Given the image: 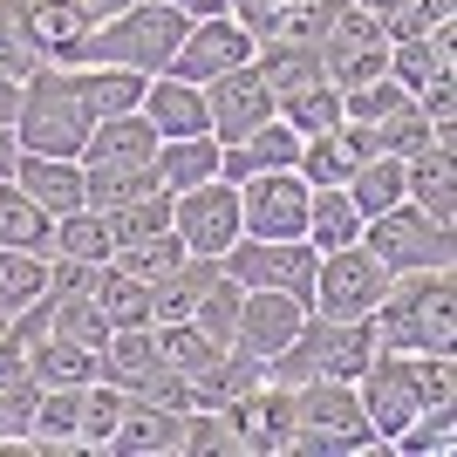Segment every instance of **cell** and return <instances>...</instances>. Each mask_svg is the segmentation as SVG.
<instances>
[{
  "label": "cell",
  "instance_id": "obj_1",
  "mask_svg": "<svg viewBox=\"0 0 457 457\" xmlns=\"http://www.w3.org/2000/svg\"><path fill=\"white\" fill-rule=\"evenodd\" d=\"M369 335L389 355H451L457 348V280H451V267L389 273L382 301L369 307Z\"/></svg>",
  "mask_w": 457,
  "mask_h": 457
},
{
  "label": "cell",
  "instance_id": "obj_2",
  "mask_svg": "<svg viewBox=\"0 0 457 457\" xmlns=\"http://www.w3.org/2000/svg\"><path fill=\"white\" fill-rule=\"evenodd\" d=\"M287 451L301 457H355V451H389L376 437V423L362 417V396L355 382H335V376H307L294 389V444Z\"/></svg>",
  "mask_w": 457,
  "mask_h": 457
},
{
  "label": "cell",
  "instance_id": "obj_3",
  "mask_svg": "<svg viewBox=\"0 0 457 457\" xmlns=\"http://www.w3.org/2000/svg\"><path fill=\"white\" fill-rule=\"evenodd\" d=\"M96 130V110L82 103L69 69H41L21 82V116H14V144L28 157H82Z\"/></svg>",
  "mask_w": 457,
  "mask_h": 457
},
{
  "label": "cell",
  "instance_id": "obj_4",
  "mask_svg": "<svg viewBox=\"0 0 457 457\" xmlns=\"http://www.w3.org/2000/svg\"><path fill=\"white\" fill-rule=\"evenodd\" d=\"M191 21L178 14L171 0H137L123 14L96 21L89 35V62H110V69H137V76H164L178 55V41H185Z\"/></svg>",
  "mask_w": 457,
  "mask_h": 457
},
{
  "label": "cell",
  "instance_id": "obj_5",
  "mask_svg": "<svg viewBox=\"0 0 457 457\" xmlns=\"http://www.w3.org/2000/svg\"><path fill=\"white\" fill-rule=\"evenodd\" d=\"M457 226H444V219H430V212H417L410 198L389 212H369L362 219V246L376 253L389 273H423V267H451L457 260Z\"/></svg>",
  "mask_w": 457,
  "mask_h": 457
},
{
  "label": "cell",
  "instance_id": "obj_6",
  "mask_svg": "<svg viewBox=\"0 0 457 457\" xmlns=\"http://www.w3.org/2000/svg\"><path fill=\"white\" fill-rule=\"evenodd\" d=\"M382 287H389V267H382L376 253L369 246H342V253H321L307 307H314L321 321H362L369 307L382 301Z\"/></svg>",
  "mask_w": 457,
  "mask_h": 457
},
{
  "label": "cell",
  "instance_id": "obj_7",
  "mask_svg": "<svg viewBox=\"0 0 457 457\" xmlns=\"http://www.w3.org/2000/svg\"><path fill=\"white\" fill-rule=\"evenodd\" d=\"M307 205H314V185L301 171L239 178V226L253 239H307Z\"/></svg>",
  "mask_w": 457,
  "mask_h": 457
},
{
  "label": "cell",
  "instance_id": "obj_8",
  "mask_svg": "<svg viewBox=\"0 0 457 457\" xmlns=\"http://www.w3.org/2000/svg\"><path fill=\"white\" fill-rule=\"evenodd\" d=\"M171 232L185 239V253L219 260V253L246 232V226H239V185L205 178V185H191V191H171Z\"/></svg>",
  "mask_w": 457,
  "mask_h": 457
},
{
  "label": "cell",
  "instance_id": "obj_9",
  "mask_svg": "<svg viewBox=\"0 0 457 457\" xmlns=\"http://www.w3.org/2000/svg\"><path fill=\"white\" fill-rule=\"evenodd\" d=\"M314 48H321V76L335 82V89H355V82L389 76V35H382V21L362 14V7H342L335 28H328Z\"/></svg>",
  "mask_w": 457,
  "mask_h": 457
},
{
  "label": "cell",
  "instance_id": "obj_10",
  "mask_svg": "<svg viewBox=\"0 0 457 457\" xmlns=\"http://www.w3.org/2000/svg\"><path fill=\"white\" fill-rule=\"evenodd\" d=\"M355 396H362V417L376 423V437L389 444L403 430V423L423 410V382H417V355H389V348H376L369 355V369L355 376Z\"/></svg>",
  "mask_w": 457,
  "mask_h": 457
},
{
  "label": "cell",
  "instance_id": "obj_11",
  "mask_svg": "<svg viewBox=\"0 0 457 457\" xmlns=\"http://www.w3.org/2000/svg\"><path fill=\"white\" fill-rule=\"evenodd\" d=\"M219 410L232 423V451L239 457H287V444H294V389L287 382H260V389L219 403Z\"/></svg>",
  "mask_w": 457,
  "mask_h": 457
},
{
  "label": "cell",
  "instance_id": "obj_12",
  "mask_svg": "<svg viewBox=\"0 0 457 457\" xmlns=\"http://www.w3.org/2000/svg\"><path fill=\"white\" fill-rule=\"evenodd\" d=\"M253 48H260V41H253V35H246V28H239L232 14L191 21L164 76H178V82H198V89H205V82H212V76H226V69H246V62H253Z\"/></svg>",
  "mask_w": 457,
  "mask_h": 457
},
{
  "label": "cell",
  "instance_id": "obj_13",
  "mask_svg": "<svg viewBox=\"0 0 457 457\" xmlns=\"http://www.w3.org/2000/svg\"><path fill=\"white\" fill-rule=\"evenodd\" d=\"M314 314L307 301H294V294H280V287H246L239 294V328H232V348H246V355H280L294 335H301V321Z\"/></svg>",
  "mask_w": 457,
  "mask_h": 457
},
{
  "label": "cell",
  "instance_id": "obj_14",
  "mask_svg": "<svg viewBox=\"0 0 457 457\" xmlns=\"http://www.w3.org/2000/svg\"><path fill=\"white\" fill-rule=\"evenodd\" d=\"M21 21H28V35H35L48 69H82V62H89L96 14L82 0H21Z\"/></svg>",
  "mask_w": 457,
  "mask_h": 457
},
{
  "label": "cell",
  "instance_id": "obj_15",
  "mask_svg": "<svg viewBox=\"0 0 457 457\" xmlns=\"http://www.w3.org/2000/svg\"><path fill=\"white\" fill-rule=\"evenodd\" d=\"M205 110H212V137H219V144H239L246 130H260L273 116V89L246 62V69H226V76L205 82Z\"/></svg>",
  "mask_w": 457,
  "mask_h": 457
},
{
  "label": "cell",
  "instance_id": "obj_16",
  "mask_svg": "<svg viewBox=\"0 0 457 457\" xmlns=\"http://www.w3.org/2000/svg\"><path fill=\"white\" fill-rule=\"evenodd\" d=\"M157 157V130L144 110H123V116H96L89 144H82V171H144Z\"/></svg>",
  "mask_w": 457,
  "mask_h": 457
},
{
  "label": "cell",
  "instance_id": "obj_17",
  "mask_svg": "<svg viewBox=\"0 0 457 457\" xmlns=\"http://www.w3.org/2000/svg\"><path fill=\"white\" fill-rule=\"evenodd\" d=\"M178 451H185V410H164V403H151V396L123 403L110 457H178Z\"/></svg>",
  "mask_w": 457,
  "mask_h": 457
},
{
  "label": "cell",
  "instance_id": "obj_18",
  "mask_svg": "<svg viewBox=\"0 0 457 457\" xmlns=\"http://www.w3.org/2000/svg\"><path fill=\"white\" fill-rule=\"evenodd\" d=\"M362 157H376V137L362 130V123H335V130L321 137H301V164L294 171L307 178V185H348V178L362 171Z\"/></svg>",
  "mask_w": 457,
  "mask_h": 457
},
{
  "label": "cell",
  "instance_id": "obj_19",
  "mask_svg": "<svg viewBox=\"0 0 457 457\" xmlns=\"http://www.w3.org/2000/svg\"><path fill=\"white\" fill-rule=\"evenodd\" d=\"M403 198L444 226H457V144H430L403 164Z\"/></svg>",
  "mask_w": 457,
  "mask_h": 457
},
{
  "label": "cell",
  "instance_id": "obj_20",
  "mask_svg": "<svg viewBox=\"0 0 457 457\" xmlns=\"http://www.w3.org/2000/svg\"><path fill=\"white\" fill-rule=\"evenodd\" d=\"M137 110L151 116L157 144H164V137H198V130H212L205 89H198V82H178V76H151V89H144V103H137Z\"/></svg>",
  "mask_w": 457,
  "mask_h": 457
},
{
  "label": "cell",
  "instance_id": "obj_21",
  "mask_svg": "<svg viewBox=\"0 0 457 457\" xmlns=\"http://www.w3.org/2000/svg\"><path fill=\"white\" fill-rule=\"evenodd\" d=\"M28 376L41 389H89L103 376V348H82L69 335H41V342H28Z\"/></svg>",
  "mask_w": 457,
  "mask_h": 457
},
{
  "label": "cell",
  "instance_id": "obj_22",
  "mask_svg": "<svg viewBox=\"0 0 457 457\" xmlns=\"http://www.w3.org/2000/svg\"><path fill=\"white\" fill-rule=\"evenodd\" d=\"M14 185L35 198L41 212H82V157H14Z\"/></svg>",
  "mask_w": 457,
  "mask_h": 457
},
{
  "label": "cell",
  "instance_id": "obj_23",
  "mask_svg": "<svg viewBox=\"0 0 457 457\" xmlns=\"http://www.w3.org/2000/svg\"><path fill=\"white\" fill-rule=\"evenodd\" d=\"M376 355V335H369V314L362 321H321L314 314V376H335V382H355Z\"/></svg>",
  "mask_w": 457,
  "mask_h": 457
},
{
  "label": "cell",
  "instance_id": "obj_24",
  "mask_svg": "<svg viewBox=\"0 0 457 457\" xmlns=\"http://www.w3.org/2000/svg\"><path fill=\"white\" fill-rule=\"evenodd\" d=\"M151 164H157V185H164V191H191V185H205V178H219V137H212V130L164 137Z\"/></svg>",
  "mask_w": 457,
  "mask_h": 457
},
{
  "label": "cell",
  "instance_id": "obj_25",
  "mask_svg": "<svg viewBox=\"0 0 457 457\" xmlns=\"http://www.w3.org/2000/svg\"><path fill=\"white\" fill-rule=\"evenodd\" d=\"M28 451H82V389H41L35 423H28Z\"/></svg>",
  "mask_w": 457,
  "mask_h": 457
},
{
  "label": "cell",
  "instance_id": "obj_26",
  "mask_svg": "<svg viewBox=\"0 0 457 457\" xmlns=\"http://www.w3.org/2000/svg\"><path fill=\"white\" fill-rule=\"evenodd\" d=\"M307 246L314 253H342L362 246V212L342 185H314V205H307Z\"/></svg>",
  "mask_w": 457,
  "mask_h": 457
},
{
  "label": "cell",
  "instance_id": "obj_27",
  "mask_svg": "<svg viewBox=\"0 0 457 457\" xmlns=\"http://www.w3.org/2000/svg\"><path fill=\"white\" fill-rule=\"evenodd\" d=\"M219 280V260H198L191 253L185 267H171L164 280H151V328H171V321H191V307H198V294Z\"/></svg>",
  "mask_w": 457,
  "mask_h": 457
},
{
  "label": "cell",
  "instance_id": "obj_28",
  "mask_svg": "<svg viewBox=\"0 0 457 457\" xmlns=\"http://www.w3.org/2000/svg\"><path fill=\"white\" fill-rule=\"evenodd\" d=\"M444 69H457V28L451 21L430 28L423 41H396V48H389V76H396L410 96H417L430 76H444Z\"/></svg>",
  "mask_w": 457,
  "mask_h": 457
},
{
  "label": "cell",
  "instance_id": "obj_29",
  "mask_svg": "<svg viewBox=\"0 0 457 457\" xmlns=\"http://www.w3.org/2000/svg\"><path fill=\"white\" fill-rule=\"evenodd\" d=\"M89 301L103 307V321H110V328H151V287L137 280V273H123L116 260H103V267H96Z\"/></svg>",
  "mask_w": 457,
  "mask_h": 457
},
{
  "label": "cell",
  "instance_id": "obj_30",
  "mask_svg": "<svg viewBox=\"0 0 457 457\" xmlns=\"http://www.w3.org/2000/svg\"><path fill=\"white\" fill-rule=\"evenodd\" d=\"M82 89V103H89L96 116H123L144 103V89H151V76H137V69H110V62H82V69H69Z\"/></svg>",
  "mask_w": 457,
  "mask_h": 457
},
{
  "label": "cell",
  "instance_id": "obj_31",
  "mask_svg": "<svg viewBox=\"0 0 457 457\" xmlns=\"http://www.w3.org/2000/svg\"><path fill=\"white\" fill-rule=\"evenodd\" d=\"M273 116H280V123H294L301 137H321V130H335V123H342V89H335L328 76H314V82H301V89L273 96Z\"/></svg>",
  "mask_w": 457,
  "mask_h": 457
},
{
  "label": "cell",
  "instance_id": "obj_32",
  "mask_svg": "<svg viewBox=\"0 0 457 457\" xmlns=\"http://www.w3.org/2000/svg\"><path fill=\"white\" fill-rule=\"evenodd\" d=\"M48 232H55V212H41L14 178H0V246L48 253Z\"/></svg>",
  "mask_w": 457,
  "mask_h": 457
},
{
  "label": "cell",
  "instance_id": "obj_33",
  "mask_svg": "<svg viewBox=\"0 0 457 457\" xmlns=\"http://www.w3.org/2000/svg\"><path fill=\"white\" fill-rule=\"evenodd\" d=\"M48 253H62V260H89V267H103L116 253V232H110V219L103 212H62L55 219V232H48Z\"/></svg>",
  "mask_w": 457,
  "mask_h": 457
},
{
  "label": "cell",
  "instance_id": "obj_34",
  "mask_svg": "<svg viewBox=\"0 0 457 457\" xmlns=\"http://www.w3.org/2000/svg\"><path fill=\"white\" fill-rule=\"evenodd\" d=\"M253 69L267 76L273 96H287V89H301V82L321 76V48H314V41H260V48H253Z\"/></svg>",
  "mask_w": 457,
  "mask_h": 457
},
{
  "label": "cell",
  "instance_id": "obj_35",
  "mask_svg": "<svg viewBox=\"0 0 457 457\" xmlns=\"http://www.w3.org/2000/svg\"><path fill=\"white\" fill-rule=\"evenodd\" d=\"M348 198H355V212H362V219H369V212H389V205H403V157H362V171H355V178H348Z\"/></svg>",
  "mask_w": 457,
  "mask_h": 457
},
{
  "label": "cell",
  "instance_id": "obj_36",
  "mask_svg": "<svg viewBox=\"0 0 457 457\" xmlns=\"http://www.w3.org/2000/svg\"><path fill=\"white\" fill-rule=\"evenodd\" d=\"M157 355H164L178 376L198 382V376H212V369H219V355H226V348L212 342V335H198L191 321H171V328H157Z\"/></svg>",
  "mask_w": 457,
  "mask_h": 457
},
{
  "label": "cell",
  "instance_id": "obj_37",
  "mask_svg": "<svg viewBox=\"0 0 457 457\" xmlns=\"http://www.w3.org/2000/svg\"><path fill=\"white\" fill-rule=\"evenodd\" d=\"M417 96L403 89L396 76H376V82H355V89H342V116L348 123H362V130H376V123H389L396 110H410Z\"/></svg>",
  "mask_w": 457,
  "mask_h": 457
},
{
  "label": "cell",
  "instance_id": "obj_38",
  "mask_svg": "<svg viewBox=\"0 0 457 457\" xmlns=\"http://www.w3.org/2000/svg\"><path fill=\"white\" fill-rule=\"evenodd\" d=\"M451 444H457L451 403H430V410H417V417H410L396 437H389V451H403V457H444Z\"/></svg>",
  "mask_w": 457,
  "mask_h": 457
},
{
  "label": "cell",
  "instance_id": "obj_39",
  "mask_svg": "<svg viewBox=\"0 0 457 457\" xmlns=\"http://www.w3.org/2000/svg\"><path fill=\"white\" fill-rule=\"evenodd\" d=\"M110 260H116L123 273H137V280L151 287V280H164L171 267H185L191 253H185V239H178V232H151V239H130V246H116Z\"/></svg>",
  "mask_w": 457,
  "mask_h": 457
},
{
  "label": "cell",
  "instance_id": "obj_40",
  "mask_svg": "<svg viewBox=\"0 0 457 457\" xmlns=\"http://www.w3.org/2000/svg\"><path fill=\"white\" fill-rule=\"evenodd\" d=\"M35 294H48V253L0 246V307L14 314V307H28Z\"/></svg>",
  "mask_w": 457,
  "mask_h": 457
},
{
  "label": "cell",
  "instance_id": "obj_41",
  "mask_svg": "<svg viewBox=\"0 0 457 457\" xmlns=\"http://www.w3.org/2000/svg\"><path fill=\"white\" fill-rule=\"evenodd\" d=\"M123 403H130V389H116L103 376L82 389V451H110L116 423H123Z\"/></svg>",
  "mask_w": 457,
  "mask_h": 457
},
{
  "label": "cell",
  "instance_id": "obj_42",
  "mask_svg": "<svg viewBox=\"0 0 457 457\" xmlns=\"http://www.w3.org/2000/svg\"><path fill=\"white\" fill-rule=\"evenodd\" d=\"M41 69H48V62H41L35 35H28V21H21V0H0V76L28 82V76H41Z\"/></svg>",
  "mask_w": 457,
  "mask_h": 457
},
{
  "label": "cell",
  "instance_id": "obj_43",
  "mask_svg": "<svg viewBox=\"0 0 457 457\" xmlns=\"http://www.w3.org/2000/svg\"><path fill=\"white\" fill-rule=\"evenodd\" d=\"M239 294H246V287L219 273V280L198 294V307H191V328H198V335H212L219 348H232V328H239Z\"/></svg>",
  "mask_w": 457,
  "mask_h": 457
},
{
  "label": "cell",
  "instance_id": "obj_44",
  "mask_svg": "<svg viewBox=\"0 0 457 457\" xmlns=\"http://www.w3.org/2000/svg\"><path fill=\"white\" fill-rule=\"evenodd\" d=\"M116 232V246H130V239H151V232H171V191H144V198H130V205L103 212Z\"/></svg>",
  "mask_w": 457,
  "mask_h": 457
},
{
  "label": "cell",
  "instance_id": "obj_45",
  "mask_svg": "<svg viewBox=\"0 0 457 457\" xmlns=\"http://www.w3.org/2000/svg\"><path fill=\"white\" fill-rule=\"evenodd\" d=\"M48 301H55L48 335H69V342H82V348H103V342H110V321H103V307H96L89 294H48Z\"/></svg>",
  "mask_w": 457,
  "mask_h": 457
},
{
  "label": "cell",
  "instance_id": "obj_46",
  "mask_svg": "<svg viewBox=\"0 0 457 457\" xmlns=\"http://www.w3.org/2000/svg\"><path fill=\"white\" fill-rule=\"evenodd\" d=\"M369 137H376V151H382V157H403V164H410L417 151H430V144H437V130H430V116H423L417 103H410V110H396L389 123H376Z\"/></svg>",
  "mask_w": 457,
  "mask_h": 457
},
{
  "label": "cell",
  "instance_id": "obj_47",
  "mask_svg": "<svg viewBox=\"0 0 457 457\" xmlns=\"http://www.w3.org/2000/svg\"><path fill=\"white\" fill-rule=\"evenodd\" d=\"M178 457H239L232 451V423L219 403H198V410H185V451Z\"/></svg>",
  "mask_w": 457,
  "mask_h": 457
},
{
  "label": "cell",
  "instance_id": "obj_48",
  "mask_svg": "<svg viewBox=\"0 0 457 457\" xmlns=\"http://www.w3.org/2000/svg\"><path fill=\"white\" fill-rule=\"evenodd\" d=\"M35 382H7L0 389V444H28V423H35Z\"/></svg>",
  "mask_w": 457,
  "mask_h": 457
},
{
  "label": "cell",
  "instance_id": "obj_49",
  "mask_svg": "<svg viewBox=\"0 0 457 457\" xmlns=\"http://www.w3.org/2000/svg\"><path fill=\"white\" fill-rule=\"evenodd\" d=\"M14 116H21V82L0 76V130H14Z\"/></svg>",
  "mask_w": 457,
  "mask_h": 457
},
{
  "label": "cell",
  "instance_id": "obj_50",
  "mask_svg": "<svg viewBox=\"0 0 457 457\" xmlns=\"http://www.w3.org/2000/svg\"><path fill=\"white\" fill-rule=\"evenodd\" d=\"M171 7H178L185 21H212V14H226L232 0H171Z\"/></svg>",
  "mask_w": 457,
  "mask_h": 457
},
{
  "label": "cell",
  "instance_id": "obj_51",
  "mask_svg": "<svg viewBox=\"0 0 457 457\" xmlns=\"http://www.w3.org/2000/svg\"><path fill=\"white\" fill-rule=\"evenodd\" d=\"M348 7H362V14L389 21V14H403V7H410V0H348Z\"/></svg>",
  "mask_w": 457,
  "mask_h": 457
},
{
  "label": "cell",
  "instance_id": "obj_52",
  "mask_svg": "<svg viewBox=\"0 0 457 457\" xmlns=\"http://www.w3.org/2000/svg\"><path fill=\"white\" fill-rule=\"evenodd\" d=\"M14 157H21V144H14V130H0V178H14Z\"/></svg>",
  "mask_w": 457,
  "mask_h": 457
},
{
  "label": "cell",
  "instance_id": "obj_53",
  "mask_svg": "<svg viewBox=\"0 0 457 457\" xmlns=\"http://www.w3.org/2000/svg\"><path fill=\"white\" fill-rule=\"evenodd\" d=\"M82 7H89L96 21H110V14H123V7H137V0H82Z\"/></svg>",
  "mask_w": 457,
  "mask_h": 457
},
{
  "label": "cell",
  "instance_id": "obj_54",
  "mask_svg": "<svg viewBox=\"0 0 457 457\" xmlns=\"http://www.w3.org/2000/svg\"><path fill=\"white\" fill-rule=\"evenodd\" d=\"M417 7H423L430 21H451V14H457V0H417Z\"/></svg>",
  "mask_w": 457,
  "mask_h": 457
}]
</instances>
